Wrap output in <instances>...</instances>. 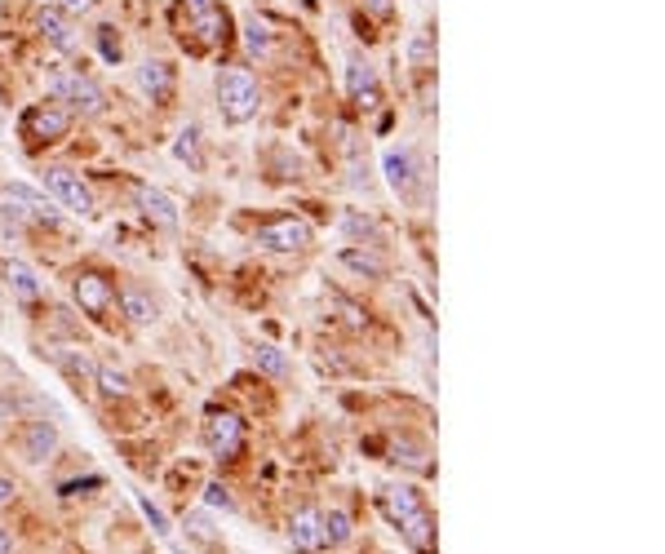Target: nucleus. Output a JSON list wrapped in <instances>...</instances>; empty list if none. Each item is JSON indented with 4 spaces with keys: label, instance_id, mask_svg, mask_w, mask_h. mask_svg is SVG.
Returning a JSON list of instances; mask_svg holds the SVG:
<instances>
[{
    "label": "nucleus",
    "instance_id": "obj_1",
    "mask_svg": "<svg viewBox=\"0 0 665 554\" xmlns=\"http://www.w3.org/2000/svg\"><path fill=\"white\" fill-rule=\"evenodd\" d=\"M382 510H386V519L395 523L399 537H404L413 550L426 554L435 546V519H431V510H426V501H422V492H417V488H408V484L382 488Z\"/></svg>",
    "mask_w": 665,
    "mask_h": 554
},
{
    "label": "nucleus",
    "instance_id": "obj_2",
    "mask_svg": "<svg viewBox=\"0 0 665 554\" xmlns=\"http://www.w3.org/2000/svg\"><path fill=\"white\" fill-rule=\"evenodd\" d=\"M258 107H262L258 80H253L244 67L222 71V76H218V111H222V120H227V125H249V120L258 116Z\"/></svg>",
    "mask_w": 665,
    "mask_h": 554
},
{
    "label": "nucleus",
    "instance_id": "obj_3",
    "mask_svg": "<svg viewBox=\"0 0 665 554\" xmlns=\"http://www.w3.org/2000/svg\"><path fill=\"white\" fill-rule=\"evenodd\" d=\"M0 213L14 222H32V227H54L58 222V204L36 191L32 182H5L0 187Z\"/></svg>",
    "mask_w": 665,
    "mask_h": 554
},
{
    "label": "nucleus",
    "instance_id": "obj_4",
    "mask_svg": "<svg viewBox=\"0 0 665 554\" xmlns=\"http://www.w3.org/2000/svg\"><path fill=\"white\" fill-rule=\"evenodd\" d=\"M40 187H45V196L54 200L58 209L80 213V218L94 213V191H89V182L80 178V173H71L67 164H49V169L40 173Z\"/></svg>",
    "mask_w": 665,
    "mask_h": 554
},
{
    "label": "nucleus",
    "instance_id": "obj_5",
    "mask_svg": "<svg viewBox=\"0 0 665 554\" xmlns=\"http://www.w3.org/2000/svg\"><path fill=\"white\" fill-rule=\"evenodd\" d=\"M49 98L67 102V111H80V116H102L107 111V94L89 76H80V71H58L49 80Z\"/></svg>",
    "mask_w": 665,
    "mask_h": 554
},
{
    "label": "nucleus",
    "instance_id": "obj_6",
    "mask_svg": "<svg viewBox=\"0 0 665 554\" xmlns=\"http://www.w3.org/2000/svg\"><path fill=\"white\" fill-rule=\"evenodd\" d=\"M204 448L218 461H231L244 448V422L235 413H227V408H213L204 417Z\"/></svg>",
    "mask_w": 665,
    "mask_h": 554
},
{
    "label": "nucleus",
    "instance_id": "obj_7",
    "mask_svg": "<svg viewBox=\"0 0 665 554\" xmlns=\"http://www.w3.org/2000/svg\"><path fill=\"white\" fill-rule=\"evenodd\" d=\"M311 240H315V231L306 218H275L266 227H258V244L271 253H302V249H311Z\"/></svg>",
    "mask_w": 665,
    "mask_h": 554
},
{
    "label": "nucleus",
    "instance_id": "obj_8",
    "mask_svg": "<svg viewBox=\"0 0 665 554\" xmlns=\"http://www.w3.org/2000/svg\"><path fill=\"white\" fill-rule=\"evenodd\" d=\"M71 297H76V306L85 315H107L111 302H116V289H111V280L102 271H76L71 275Z\"/></svg>",
    "mask_w": 665,
    "mask_h": 554
},
{
    "label": "nucleus",
    "instance_id": "obj_9",
    "mask_svg": "<svg viewBox=\"0 0 665 554\" xmlns=\"http://www.w3.org/2000/svg\"><path fill=\"white\" fill-rule=\"evenodd\" d=\"M382 173H386V182H391V191L399 200H417V182H422V173H417L413 147H391V151H386Z\"/></svg>",
    "mask_w": 665,
    "mask_h": 554
},
{
    "label": "nucleus",
    "instance_id": "obj_10",
    "mask_svg": "<svg viewBox=\"0 0 665 554\" xmlns=\"http://www.w3.org/2000/svg\"><path fill=\"white\" fill-rule=\"evenodd\" d=\"M71 129V111L58 107V102H40V107L27 111V138L32 142H58L67 138Z\"/></svg>",
    "mask_w": 665,
    "mask_h": 554
},
{
    "label": "nucleus",
    "instance_id": "obj_11",
    "mask_svg": "<svg viewBox=\"0 0 665 554\" xmlns=\"http://www.w3.org/2000/svg\"><path fill=\"white\" fill-rule=\"evenodd\" d=\"M18 453H23V461H32V466L49 461V457L58 453V426L45 422V417L27 422V426H23V439H18Z\"/></svg>",
    "mask_w": 665,
    "mask_h": 554
},
{
    "label": "nucleus",
    "instance_id": "obj_12",
    "mask_svg": "<svg viewBox=\"0 0 665 554\" xmlns=\"http://www.w3.org/2000/svg\"><path fill=\"white\" fill-rule=\"evenodd\" d=\"M187 14L204 45H218L227 36V9H222V0H187Z\"/></svg>",
    "mask_w": 665,
    "mask_h": 554
},
{
    "label": "nucleus",
    "instance_id": "obj_13",
    "mask_svg": "<svg viewBox=\"0 0 665 554\" xmlns=\"http://www.w3.org/2000/svg\"><path fill=\"white\" fill-rule=\"evenodd\" d=\"M289 546L298 554H315L324 550V537H320V510L315 506H302L289 515Z\"/></svg>",
    "mask_w": 665,
    "mask_h": 554
},
{
    "label": "nucleus",
    "instance_id": "obj_14",
    "mask_svg": "<svg viewBox=\"0 0 665 554\" xmlns=\"http://www.w3.org/2000/svg\"><path fill=\"white\" fill-rule=\"evenodd\" d=\"M133 80H138L142 98H151V102H169V98H173V67L160 63V58H147V63H138Z\"/></svg>",
    "mask_w": 665,
    "mask_h": 554
},
{
    "label": "nucleus",
    "instance_id": "obj_15",
    "mask_svg": "<svg viewBox=\"0 0 665 554\" xmlns=\"http://www.w3.org/2000/svg\"><path fill=\"white\" fill-rule=\"evenodd\" d=\"M5 284L18 302H40V297H45V280H40L36 266H27L23 258H5Z\"/></svg>",
    "mask_w": 665,
    "mask_h": 554
},
{
    "label": "nucleus",
    "instance_id": "obj_16",
    "mask_svg": "<svg viewBox=\"0 0 665 554\" xmlns=\"http://www.w3.org/2000/svg\"><path fill=\"white\" fill-rule=\"evenodd\" d=\"M36 27H40V36H45L49 45L58 49V54H71V49H76V27H71V18L63 14V9L45 5L36 14Z\"/></svg>",
    "mask_w": 665,
    "mask_h": 554
},
{
    "label": "nucleus",
    "instance_id": "obj_17",
    "mask_svg": "<svg viewBox=\"0 0 665 554\" xmlns=\"http://www.w3.org/2000/svg\"><path fill=\"white\" fill-rule=\"evenodd\" d=\"M120 311H125V320H129V324H138V328H147V324H156V320H160L156 297L142 289V284H125V289H120Z\"/></svg>",
    "mask_w": 665,
    "mask_h": 554
},
{
    "label": "nucleus",
    "instance_id": "obj_18",
    "mask_svg": "<svg viewBox=\"0 0 665 554\" xmlns=\"http://www.w3.org/2000/svg\"><path fill=\"white\" fill-rule=\"evenodd\" d=\"M391 461H395V466H404V470H417V475H431V470H435L431 448H426L422 439H413V435H395L391 439Z\"/></svg>",
    "mask_w": 665,
    "mask_h": 554
},
{
    "label": "nucleus",
    "instance_id": "obj_19",
    "mask_svg": "<svg viewBox=\"0 0 665 554\" xmlns=\"http://www.w3.org/2000/svg\"><path fill=\"white\" fill-rule=\"evenodd\" d=\"M138 209H142V218H151L156 227H165V231L178 227V204H173V196H165L160 187H138Z\"/></svg>",
    "mask_w": 665,
    "mask_h": 554
},
{
    "label": "nucleus",
    "instance_id": "obj_20",
    "mask_svg": "<svg viewBox=\"0 0 665 554\" xmlns=\"http://www.w3.org/2000/svg\"><path fill=\"white\" fill-rule=\"evenodd\" d=\"M346 89H351V98L360 102V107H377L382 102V89H377V71L364 63V58H355L351 67H346Z\"/></svg>",
    "mask_w": 665,
    "mask_h": 554
},
{
    "label": "nucleus",
    "instance_id": "obj_21",
    "mask_svg": "<svg viewBox=\"0 0 665 554\" xmlns=\"http://www.w3.org/2000/svg\"><path fill=\"white\" fill-rule=\"evenodd\" d=\"M337 266L364 275V280H382V275H386V258H382V253L360 249V244H346V249H337Z\"/></svg>",
    "mask_w": 665,
    "mask_h": 554
},
{
    "label": "nucleus",
    "instance_id": "obj_22",
    "mask_svg": "<svg viewBox=\"0 0 665 554\" xmlns=\"http://www.w3.org/2000/svg\"><path fill=\"white\" fill-rule=\"evenodd\" d=\"M54 364L63 368V377H67L71 386H76V391H80V386H89V382H94V368H98L85 351H71V346H63V351H54Z\"/></svg>",
    "mask_w": 665,
    "mask_h": 554
},
{
    "label": "nucleus",
    "instance_id": "obj_23",
    "mask_svg": "<svg viewBox=\"0 0 665 554\" xmlns=\"http://www.w3.org/2000/svg\"><path fill=\"white\" fill-rule=\"evenodd\" d=\"M320 537H324V546H346V541L355 537V519L346 515L342 506L320 510Z\"/></svg>",
    "mask_w": 665,
    "mask_h": 554
},
{
    "label": "nucleus",
    "instance_id": "obj_24",
    "mask_svg": "<svg viewBox=\"0 0 665 554\" xmlns=\"http://www.w3.org/2000/svg\"><path fill=\"white\" fill-rule=\"evenodd\" d=\"M173 160H182L191 173H200L204 169V156H200V129L196 125H187L178 133V142H173Z\"/></svg>",
    "mask_w": 665,
    "mask_h": 554
},
{
    "label": "nucleus",
    "instance_id": "obj_25",
    "mask_svg": "<svg viewBox=\"0 0 665 554\" xmlns=\"http://www.w3.org/2000/svg\"><path fill=\"white\" fill-rule=\"evenodd\" d=\"M253 368L266 377H289V359H284L280 346H271V342H262L258 351H253Z\"/></svg>",
    "mask_w": 665,
    "mask_h": 554
},
{
    "label": "nucleus",
    "instance_id": "obj_26",
    "mask_svg": "<svg viewBox=\"0 0 665 554\" xmlns=\"http://www.w3.org/2000/svg\"><path fill=\"white\" fill-rule=\"evenodd\" d=\"M94 382H98V391L107 395V399H125L129 395V377L120 373V368H111V364L94 368Z\"/></svg>",
    "mask_w": 665,
    "mask_h": 554
},
{
    "label": "nucleus",
    "instance_id": "obj_27",
    "mask_svg": "<svg viewBox=\"0 0 665 554\" xmlns=\"http://www.w3.org/2000/svg\"><path fill=\"white\" fill-rule=\"evenodd\" d=\"M271 45H275L271 27L258 23V18H249V23H244V49H249L253 58H266V54H271Z\"/></svg>",
    "mask_w": 665,
    "mask_h": 554
},
{
    "label": "nucleus",
    "instance_id": "obj_28",
    "mask_svg": "<svg viewBox=\"0 0 665 554\" xmlns=\"http://www.w3.org/2000/svg\"><path fill=\"white\" fill-rule=\"evenodd\" d=\"M133 501H138L142 519H147L151 528H156V537H173V523H169V515H165V510H160V506H156V501L147 497V492H133Z\"/></svg>",
    "mask_w": 665,
    "mask_h": 554
},
{
    "label": "nucleus",
    "instance_id": "obj_29",
    "mask_svg": "<svg viewBox=\"0 0 665 554\" xmlns=\"http://www.w3.org/2000/svg\"><path fill=\"white\" fill-rule=\"evenodd\" d=\"M342 227H346V235H360V240H364V235H368V240H382V231H377V222L373 218H364V213H346V218H342Z\"/></svg>",
    "mask_w": 665,
    "mask_h": 554
},
{
    "label": "nucleus",
    "instance_id": "obj_30",
    "mask_svg": "<svg viewBox=\"0 0 665 554\" xmlns=\"http://www.w3.org/2000/svg\"><path fill=\"white\" fill-rule=\"evenodd\" d=\"M204 506H209V510H227V515H231V510H235V497H231V492L222 488V484H209V488H204Z\"/></svg>",
    "mask_w": 665,
    "mask_h": 554
},
{
    "label": "nucleus",
    "instance_id": "obj_31",
    "mask_svg": "<svg viewBox=\"0 0 665 554\" xmlns=\"http://www.w3.org/2000/svg\"><path fill=\"white\" fill-rule=\"evenodd\" d=\"M187 532L191 537H200V541H218V532H213V523H209V515H187Z\"/></svg>",
    "mask_w": 665,
    "mask_h": 554
},
{
    "label": "nucleus",
    "instance_id": "obj_32",
    "mask_svg": "<svg viewBox=\"0 0 665 554\" xmlns=\"http://www.w3.org/2000/svg\"><path fill=\"white\" fill-rule=\"evenodd\" d=\"M54 9H63V14L71 18V14H89V9L98 5V0H49Z\"/></svg>",
    "mask_w": 665,
    "mask_h": 554
},
{
    "label": "nucleus",
    "instance_id": "obj_33",
    "mask_svg": "<svg viewBox=\"0 0 665 554\" xmlns=\"http://www.w3.org/2000/svg\"><path fill=\"white\" fill-rule=\"evenodd\" d=\"M111 32H116V27H98V40H102V54H107V58H120V40H111Z\"/></svg>",
    "mask_w": 665,
    "mask_h": 554
},
{
    "label": "nucleus",
    "instance_id": "obj_34",
    "mask_svg": "<svg viewBox=\"0 0 665 554\" xmlns=\"http://www.w3.org/2000/svg\"><path fill=\"white\" fill-rule=\"evenodd\" d=\"M5 501H14V479L0 475V506H5Z\"/></svg>",
    "mask_w": 665,
    "mask_h": 554
},
{
    "label": "nucleus",
    "instance_id": "obj_35",
    "mask_svg": "<svg viewBox=\"0 0 665 554\" xmlns=\"http://www.w3.org/2000/svg\"><path fill=\"white\" fill-rule=\"evenodd\" d=\"M368 9H373V14H386V9H391V0H364Z\"/></svg>",
    "mask_w": 665,
    "mask_h": 554
},
{
    "label": "nucleus",
    "instance_id": "obj_36",
    "mask_svg": "<svg viewBox=\"0 0 665 554\" xmlns=\"http://www.w3.org/2000/svg\"><path fill=\"white\" fill-rule=\"evenodd\" d=\"M0 554H14V541H9L5 528H0Z\"/></svg>",
    "mask_w": 665,
    "mask_h": 554
},
{
    "label": "nucleus",
    "instance_id": "obj_37",
    "mask_svg": "<svg viewBox=\"0 0 665 554\" xmlns=\"http://www.w3.org/2000/svg\"><path fill=\"white\" fill-rule=\"evenodd\" d=\"M0 133H5V116H0Z\"/></svg>",
    "mask_w": 665,
    "mask_h": 554
},
{
    "label": "nucleus",
    "instance_id": "obj_38",
    "mask_svg": "<svg viewBox=\"0 0 665 554\" xmlns=\"http://www.w3.org/2000/svg\"><path fill=\"white\" fill-rule=\"evenodd\" d=\"M178 554H182V550H178Z\"/></svg>",
    "mask_w": 665,
    "mask_h": 554
}]
</instances>
